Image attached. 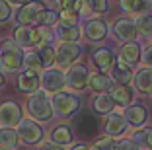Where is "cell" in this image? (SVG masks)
<instances>
[{"instance_id":"1","label":"cell","mask_w":152,"mask_h":150,"mask_svg":"<svg viewBox=\"0 0 152 150\" xmlns=\"http://www.w3.org/2000/svg\"><path fill=\"white\" fill-rule=\"evenodd\" d=\"M26 109L33 121L37 123H47L53 119V107H51V97L47 92L37 90V92L29 94V100L26 103Z\"/></svg>"},{"instance_id":"2","label":"cell","mask_w":152,"mask_h":150,"mask_svg":"<svg viewBox=\"0 0 152 150\" xmlns=\"http://www.w3.org/2000/svg\"><path fill=\"white\" fill-rule=\"evenodd\" d=\"M23 51L16 45L14 39H4L0 43V70L2 72H16L22 68Z\"/></svg>"},{"instance_id":"3","label":"cell","mask_w":152,"mask_h":150,"mask_svg":"<svg viewBox=\"0 0 152 150\" xmlns=\"http://www.w3.org/2000/svg\"><path fill=\"white\" fill-rule=\"evenodd\" d=\"M51 107H53V115H57L61 119H66L80 109V100L68 92H57L51 97Z\"/></svg>"},{"instance_id":"4","label":"cell","mask_w":152,"mask_h":150,"mask_svg":"<svg viewBox=\"0 0 152 150\" xmlns=\"http://www.w3.org/2000/svg\"><path fill=\"white\" fill-rule=\"evenodd\" d=\"M43 10H47L43 2H39V0H29L27 4L20 6V10L16 12V23H18V26H27V27L37 26Z\"/></svg>"},{"instance_id":"5","label":"cell","mask_w":152,"mask_h":150,"mask_svg":"<svg viewBox=\"0 0 152 150\" xmlns=\"http://www.w3.org/2000/svg\"><path fill=\"white\" fill-rule=\"evenodd\" d=\"M88 78H90L88 66L76 62L70 68H66V72H64V86L68 90H72V92H82L88 86Z\"/></svg>"},{"instance_id":"6","label":"cell","mask_w":152,"mask_h":150,"mask_svg":"<svg viewBox=\"0 0 152 150\" xmlns=\"http://www.w3.org/2000/svg\"><path fill=\"white\" fill-rule=\"evenodd\" d=\"M82 57V47L78 43H61L55 49V62L57 68H70Z\"/></svg>"},{"instance_id":"7","label":"cell","mask_w":152,"mask_h":150,"mask_svg":"<svg viewBox=\"0 0 152 150\" xmlns=\"http://www.w3.org/2000/svg\"><path fill=\"white\" fill-rule=\"evenodd\" d=\"M39 82H41V90L47 94H57V92H63V88H66L64 86V72L57 66L41 70Z\"/></svg>"},{"instance_id":"8","label":"cell","mask_w":152,"mask_h":150,"mask_svg":"<svg viewBox=\"0 0 152 150\" xmlns=\"http://www.w3.org/2000/svg\"><path fill=\"white\" fill-rule=\"evenodd\" d=\"M18 138L20 140H23L26 144H37V142H41V138H43V129H41V125L37 123V121H33V119H23L22 117V121H20L18 125Z\"/></svg>"},{"instance_id":"9","label":"cell","mask_w":152,"mask_h":150,"mask_svg":"<svg viewBox=\"0 0 152 150\" xmlns=\"http://www.w3.org/2000/svg\"><path fill=\"white\" fill-rule=\"evenodd\" d=\"M111 35L115 37L121 43H131V41H137L139 37V31H137V26H134L133 20L129 18H119L111 23Z\"/></svg>"},{"instance_id":"10","label":"cell","mask_w":152,"mask_h":150,"mask_svg":"<svg viewBox=\"0 0 152 150\" xmlns=\"http://www.w3.org/2000/svg\"><path fill=\"white\" fill-rule=\"evenodd\" d=\"M107 31H109L107 23L103 22L102 18H92V20H88V22L84 23V27H82V35H84L90 43H99V41L105 39Z\"/></svg>"},{"instance_id":"11","label":"cell","mask_w":152,"mask_h":150,"mask_svg":"<svg viewBox=\"0 0 152 150\" xmlns=\"http://www.w3.org/2000/svg\"><path fill=\"white\" fill-rule=\"evenodd\" d=\"M22 121V107L16 102H4L0 105V125L6 129H14Z\"/></svg>"},{"instance_id":"12","label":"cell","mask_w":152,"mask_h":150,"mask_svg":"<svg viewBox=\"0 0 152 150\" xmlns=\"http://www.w3.org/2000/svg\"><path fill=\"white\" fill-rule=\"evenodd\" d=\"M123 117H125L127 125H131V127H142L144 123H146L148 119V109L146 105H142V103H129V105L125 107V113H123Z\"/></svg>"},{"instance_id":"13","label":"cell","mask_w":152,"mask_h":150,"mask_svg":"<svg viewBox=\"0 0 152 150\" xmlns=\"http://www.w3.org/2000/svg\"><path fill=\"white\" fill-rule=\"evenodd\" d=\"M14 41L20 49H31L37 45V27L18 26L14 29Z\"/></svg>"},{"instance_id":"14","label":"cell","mask_w":152,"mask_h":150,"mask_svg":"<svg viewBox=\"0 0 152 150\" xmlns=\"http://www.w3.org/2000/svg\"><path fill=\"white\" fill-rule=\"evenodd\" d=\"M127 131V121L125 117L121 113H109L105 123H103V132H105V137H111V138H117L121 137L123 132Z\"/></svg>"},{"instance_id":"15","label":"cell","mask_w":152,"mask_h":150,"mask_svg":"<svg viewBox=\"0 0 152 150\" xmlns=\"http://www.w3.org/2000/svg\"><path fill=\"white\" fill-rule=\"evenodd\" d=\"M53 33L61 43H78L82 37L80 26H64V23H55Z\"/></svg>"},{"instance_id":"16","label":"cell","mask_w":152,"mask_h":150,"mask_svg":"<svg viewBox=\"0 0 152 150\" xmlns=\"http://www.w3.org/2000/svg\"><path fill=\"white\" fill-rule=\"evenodd\" d=\"M74 129L82 137H92V135H96V131H98V123H96V119L88 111H82V113H78L74 117Z\"/></svg>"},{"instance_id":"17","label":"cell","mask_w":152,"mask_h":150,"mask_svg":"<svg viewBox=\"0 0 152 150\" xmlns=\"http://www.w3.org/2000/svg\"><path fill=\"white\" fill-rule=\"evenodd\" d=\"M109 72H111V80L119 86H129L133 82V76H134L133 66L125 64V62H121V61H115V64L111 66Z\"/></svg>"},{"instance_id":"18","label":"cell","mask_w":152,"mask_h":150,"mask_svg":"<svg viewBox=\"0 0 152 150\" xmlns=\"http://www.w3.org/2000/svg\"><path fill=\"white\" fill-rule=\"evenodd\" d=\"M88 86L94 90L96 94H109L111 88L115 86V82H113L111 76L105 74V72H94V74H90V78H88Z\"/></svg>"},{"instance_id":"19","label":"cell","mask_w":152,"mask_h":150,"mask_svg":"<svg viewBox=\"0 0 152 150\" xmlns=\"http://www.w3.org/2000/svg\"><path fill=\"white\" fill-rule=\"evenodd\" d=\"M41 88V82H39V72H33V70H23L22 74L18 76V90L23 94H33Z\"/></svg>"},{"instance_id":"20","label":"cell","mask_w":152,"mask_h":150,"mask_svg":"<svg viewBox=\"0 0 152 150\" xmlns=\"http://www.w3.org/2000/svg\"><path fill=\"white\" fill-rule=\"evenodd\" d=\"M140 45L137 43V41H131V43H123L121 45V49H119V61L121 62H125V64H129V66H134L137 62L140 61Z\"/></svg>"},{"instance_id":"21","label":"cell","mask_w":152,"mask_h":150,"mask_svg":"<svg viewBox=\"0 0 152 150\" xmlns=\"http://www.w3.org/2000/svg\"><path fill=\"white\" fill-rule=\"evenodd\" d=\"M92 62L96 64V68H98L99 72H109L111 70V66L115 64V55H113L111 49H98V51H94V57H92Z\"/></svg>"},{"instance_id":"22","label":"cell","mask_w":152,"mask_h":150,"mask_svg":"<svg viewBox=\"0 0 152 150\" xmlns=\"http://www.w3.org/2000/svg\"><path fill=\"white\" fill-rule=\"evenodd\" d=\"M134 88L142 96L152 94V68L142 66V68H139L134 72Z\"/></svg>"},{"instance_id":"23","label":"cell","mask_w":152,"mask_h":150,"mask_svg":"<svg viewBox=\"0 0 152 150\" xmlns=\"http://www.w3.org/2000/svg\"><path fill=\"white\" fill-rule=\"evenodd\" d=\"M49 142H53V144H58V146H66L72 142V138H74V132H72V129L68 127V125H57L55 129H51L49 132Z\"/></svg>"},{"instance_id":"24","label":"cell","mask_w":152,"mask_h":150,"mask_svg":"<svg viewBox=\"0 0 152 150\" xmlns=\"http://www.w3.org/2000/svg\"><path fill=\"white\" fill-rule=\"evenodd\" d=\"M109 8L107 0H82V8L78 16H98V14H105Z\"/></svg>"},{"instance_id":"25","label":"cell","mask_w":152,"mask_h":150,"mask_svg":"<svg viewBox=\"0 0 152 150\" xmlns=\"http://www.w3.org/2000/svg\"><path fill=\"white\" fill-rule=\"evenodd\" d=\"M109 96H111V100H113V103H115V105L127 107L129 103H133V90H131L129 86H119V84H115L111 88V92H109Z\"/></svg>"},{"instance_id":"26","label":"cell","mask_w":152,"mask_h":150,"mask_svg":"<svg viewBox=\"0 0 152 150\" xmlns=\"http://www.w3.org/2000/svg\"><path fill=\"white\" fill-rule=\"evenodd\" d=\"M113 107H115V103H113L109 94H98L92 102V109L98 115H109L113 111Z\"/></svg>"},{"instance_id":"27","label":"cell","mask_w":152,"mask_h":150,"mask_svg":"<svg viewBox=\"0 0 152 150\" xmlns=\"http://www.w3.org/2000/svg\"><path fill=\"white\" fill-rule=\"evenodd\" d=\"M131 140L142 150H152V129L139 127L133 132V138H131Z\"/></svg>"},{"instance_id":"28","label":"cell","mask_w":152,"mask_h":150,"mask_svg":"<svg viewBox=\"0 0 152 150\" xmlns=\"http://www.w3.org/2000/svg\"><path fill=\"white\" fill-rule=\"evenodd\" d=\"M23 70H33V72H41L43 70V62L37 51H29V53L23 55V62H22Z\"/></svg>"},{"instance_id":"29","label":"cell","mask_w":152,"mask_h":150,"mask_svg":"<svg viewBox=\"0 0 152 150\" xmlns=\"http://www.w3.org/2000/svg\"><path fill=\"white\" fill-rule=\"evenodd\" d=\"M134 26L139 35L152 37V14H139V18L134 20Z\"/></svg>"},{"instance_id":"30","label":"cell","mask_w":152,"mask_h":150,"mask_svg":"<svg viewBox=\"0 0 152 150\" xmlns=\"http://www.w3.org/2000/svg\"><path fill=\"white\" fill-rule=\"evenodd\" d=\"M20 142L18 138V132H16V129H0V146L2 148H16Z\"/></svg>"},{"instance_id":"31","label":"cell","mask_w":152,"mask_h":150,"mask_svg":"<svg viewBox=\"0 0 152 150\" xmlns=\"http://www.w3.org/2000/svg\"><path fill=\"white\" fill-rule=\"evenodd\" d=\"M37 53H39L41 62H43V70L45 68H51V66L55 64V49L51 47V45H41V47L37 49Z\"/></svg>"},{"instance_id":"32","label":"cell","mask_w":152,"mask_h":150,"mask_svg":"<svg viewBox=\"0 0 152 150\" xmlns=\"http://www.w3.org/2000/svg\"><path fill=\"white\" fill-rule=\"evenodd\" d=\"M55 4L61 12H72V14H80L82 8V0H55Z\"/></svg>"},{"instance_id":"33","label":"cell","mask_w":152,"mask_h":150,"mask_svg":"<svg viewBox=\"0 0 152 150\" xmlns=\"http://www.w3.org/2000/svg\"><path fill=\"white\" fill-rule=\"evenodd\" d=\"M55 37L53 27H45V26H37V47L41 45H51V39Z\"/></svg>"},{"instance_id":"34","label":"cell","mask_w":152,"mask_h":150,"mask_svg":"<svg viewBox=\"0 0 152 150\" xmlns=\"http://www.w3.org/2000/svg\"><path fill=\"white\" fill-rule=\"evenodd\" d=\"M58 22V12L55 10H43L39 18V23L37 26H45V27H55V23Z\"/></svg>"},{"instance_id":"35","label":"cell","mask_w":152,"mask_h":150,"mask_svg":"<svg viewBox=\"0 0 152 150\" xmlns=\"http://www.w3.org/2000/svg\"><path fill=\"white\" fill-rule=\"evenodd\" d=\"M140 4L142 0H119V6L127 14H140Z\"/></svg>"},{"instance_id":"36","label":"cell","mask_w":152,"mask_h":150,"mask_svg":"<svg viewBox=\"0 0 152 150\" xmlns=\"http://www.w3.org/2000/svg\"><path fill=\"white\" fill-rule=\"evenodd\" d=\"M113 146H115V138L102 137V138H98V140L94 142V146H92L90 150H113Z\"/></svg>"},{"instance_id":"37","label":"cell","mask_w":152,"mask_h":150,"mask_svg":"<svg viewBox=\"0 0 152 150\" xmlns=\"http://www.w3.org/2000/svg\"><path fill=\"white\" fill-rule=\"evenodd\" d=\"M58 23H64V26H78V14L58 12Z\"/></svg>"},{"instance_id":"38","label":"cell","mask_w":152,"mask_h":150,"mask_svg":"<svg viewBox=\"0 0 152 150\" xmlns=\"http://www.w3.org/2000/svg\"><path fill=\"white\" fill-rule=\"evenodd\" d=\"M113 150H139V146L134 144L131 138H121V140H117V142H115Z\"/></svg>"},{"instance_id":"39","label":"cell","mask_w":152,"mask_h":150,"mask_svg":"<svg viewBox=\"0 0 152 150\" xmlns=\"http://www.w3.org/2000/svg\"><path fill=\"white\" fill-rule=\"evenodd\" d=\"M10 18H12V8H10V4L6 0H0V23L8 22Z\"/></svg>"},{"instance_id":"40","label":"cell","mask_w":152,"mask_h":150,"mask_svg":"<svg viewBox=\"0 0 152 150\" xmlns=\"http://www.w3.org/2000/svg\"><path fill=\"white\" fill-rule=\"evenodd\" d=\"M140 61L144 62V66L152 68V45H148L144 51H140Z\"/></svg>"},{"instance_id":"41","label":"cell","mask_w":152,"mask_h":150,"mask_svg":"<svg viewBox=\"0 0 152 150\" xmlns=\"http://www.w3.org/2000/svg\"><path fill=\"white\" fill-rule=\"evenodd\" d=\"M37 150H64V148L58 144H53V142H43V144H39Z\"/></svg>"},{"instance_id":"42","label":"cell","mask_w":152,"mask_h":150,"mask_svg":"<svg viewBox=\"0 0 152 150\" xmlns=\"http://www.w3.org/2000/svg\"><path fill=\"white\" fill-rule=\"evenodd\" d=\"M140 14H152V0H142V4H140Z\"/></svg>"},{"instance_id":"43","label":"cell","mask_w":152,"mask_h":150,"mask_svg":"<svg viewBox=\"0 0 152 150\" xmlns=\"http://www.w3.org/2000/svg\"><path fill=\"white\" fill-rule=\"evenodd\" d=\"M8 4H12V6H23V4H27L29 0H6Z\"/></svg>"},{"instance_id":"44","label":"cell","mask_w":152,"mask_h":150,"mask_svg":"<svg viewBox=\"0 0 152 150\" xmlns=\"http://www.w3.org/2000/svg\"><path fill=\"white\" fill-rule=\"evenodd\" d=\"M70 150H90V146H86V144H82V142H78V144L70 146Z\"/></svg>"},{"instance_id":"45","label":"cell","mask_w":152,"mask_h":150,"mask_svg":"<svg viewBox=\"0 0 152 150\" xmlns=\"http://www.w3.org/2000/svg\"><path fill=\"white\" fill-rule=\"evenodd\" d=\"M4 82H6V76H4V72L0 70V88H2V86H4Z\"/></svg>"},{"instance_id":"46","label":"cell","mask_w":152,"mask_h":150,"mask_svg":"<svg viewBox=\"0 0 152 150\" xmlns=\"http://www.w3.org/2000/svg\"><path fill=\"white\" fill-rule=\"evenodd\" d=\"M0 150H12V148H2V146H0Z\"/></svg>"}]
</instances>
